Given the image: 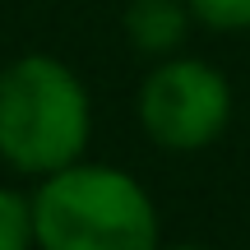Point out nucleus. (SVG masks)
I'll return each instance as SVG.
<instances>
[{
  "label": "nucleus",
  "mask_w": 250,
  "mask_h": 250,
  "mask_svg": "<svg viewBox=\"0 0 250 250\" xmlns=\"http://www.w3.org/2000/svg\"><path fill=\"white\" fill-rule=\"evenodd\" d=\"M37 250H158L162 223L153 195L130 171L70 162L42 176L33 195Z\"/></svg>",
  "instance_id": "1"
},
{
  "label": "nucleus",
  "mask_w": 250,
  "mask_h": 250,
  "mask_svg": "<svg viewBox=\"0 0 250 250\" xmlns=\"http://www.w3.org/2000/svg\"><path fill=\"white\" fill-rule=\"evenodd\" d=\"M93 139V102L83 79L46 51H28L0 70V158L23 176H51L83 158Z\"/></svg>",
  "instance_id": "2"
},
{
  "label": "nucleus",
  "mask_w": 250,
  "mask_h": 250,
  "mask_svg": "<svg viewBox=\"0 0 250 250\" xmlns=\"http://www.w3.org/2000/svg\"><path fill=\"white\" fill-rule=\"evenodd\" d=\"M232 121V88L208 61L167 56L139 83V125L171 153L208 148Z\"/></svg>",
  "instance_id": "3"
},
{
  "label": "nucleus",
  "mask_w": 250,
  "mask_h": 250,
  "mask_svg": "<svg viewBox=\"0 0 250 250\" xmlns=\"http://www.w3.org/2000/svg\"><path fill=\"white\" fill-rule=\"evenodd\" d=\"M190 19L186 0H125V37L148 61H167L186 46Z\"/></svg>",
  "instance_id": "4"
},
{
  "label": "nucleus",
  "mask_w": 250,
  "mask_h": 250,
  "mask_svg": "<svg viewBox=\"0 0 250 250\" xmlns=\"http://www.w3.org/2000/svg\"><path fill=\"white\" fill-rule=\"evenodd\" d=\"M0 250H37L33 227V195L0 186Z\"/></svg>",
  "instance_id": "5"
},
{
  "label": "nucleus",
  "mask_w": 250,
  "mask_h": 250,
  "mask_svg": "<svg viewBox=\"0 0 250 250\" xmlns=\"http://www.w3.org/2000/svg\"><path fill=\"white\" fill-rule=\"evenodd\" d=\"M186 5L213 33H246L250 28V0H186Z\"/></svg>",
  "instance_id": "6"
},
{
  "label": "nucleus",
  "mask_w": 250,
  "mask_h": 250,
  "mask_svg": "<svg viewBox=\"0 0 250 250\" xmlns=\"http://www.w3.org/2000/svg\"><path fill=\"white\" fill-rule=\"evenodd\" d=\"M158 250H204V246H190V241H181V246H158Z\"/></svg>",
  "instance_id": "7"
}]
</instances>
